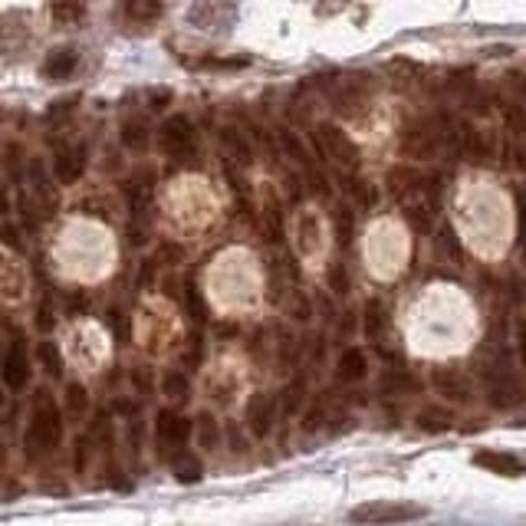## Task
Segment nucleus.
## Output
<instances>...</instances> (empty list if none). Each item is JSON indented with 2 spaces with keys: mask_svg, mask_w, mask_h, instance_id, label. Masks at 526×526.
I'll return each mask as SVG.
<instances>
[{
  "mask_svg": "<svg viewBox=\"0 0 526 526\" xmlns=\"http://www.w3.org/2000/svg\"><path fill=\"white\" fill-rule=\"evenodd\" d=\"M76 66V53L73 50H53V56L46 60V66H44V76H66L69 69Z\"/></svg>",
  "mask_w": 526,
  "mask_h": 526,
  "instance_id": "17",
  "label": "nucleus"
},
{
  "mask_svg": "<svg viewBox=\"0 0 526 526\" xmlns=\"http://www.w3.org/2000/svg\"><path fill=\"white\" fill-rule=\"evenodd\" d=\"M329 290L336 296L349 293V273H345L342 263H332V267H329Z\"/></svg>",
  "mask_w": 526,
  "mask_h": 526,
  "instance_id": "20",
  "label": "nucleus"
},
{
  "mask_svg": "<svg viewBox=\"0 0 526 526\" xmlns=\"http://www.w3.org/2000/svg\"><path fill=\"white\" fill-rule=\"evenodd\" d=\"M313 142L320 148V155L336 164L339 172H355V168H359V158H362L359 148H355L352 138L345 135L339 125H332V122H320L316 132H313Z\"/></svg>",
  "mask_w": 526,
  "mask_h": 526,
  "instance_id": "3",
  "label": "nucleus"
},
{
  "mask_svg": "<svg viewBox=\"0 0 526 526\" xmlns=\"http://www.w3.org/2000/svg\"><path fill=\"white\" fill-rule=\"evenodd\" d=\"M402 217H405V224L412 227L414 233H432L434 231V217H438V211H432V207L424 204H408L402 207Z\"/></svg>",
  "mask_w": 526,
  "mask_h": 526,
  "instance_id": "15",
  "label": "nucleus"
},
{
  "mask_svg": "<svg viewBox=\"0 0 526 526\" xmlns=\"http://www.w3.org/2000/svg\"><path fill=\"white\" fill-rule=\"evenodd\" d=\"M164 395L168 398H184L188 395V382H184L182 372H168V375H164Z\"/></svg>",
  "mask_w": 526,
  "mask_h": 526,
  "instance_id": "21",
  "label": "nucleus"
},
{
  "mask_svg": "<svg viewBox=\"0 0 526 526\" xmlns=\"http://www.w3.org/2000/svg\"><path fill=\"white\" fill-rule=\"evenodd\" d=\"M303 392H306V382H303V379H296V382H290V385H286V392L280 395V402H283V414H293L296 408H300Z\"/></svg>",
  "mask_w": 526,
  "mask_h": 526,
  "instance_id": "18",
  "label": "nucleus"
},
{
  "mask_svg": "<svg viewBox=\"0 0 526 526\" xmlns=\"http://www.w3.org/2000/svg\"><path fill=\"white\" fill-rule=\"evenodd\" d=\"M158 432H162L164 441H178V444H182V441L188 438V432H191V422H184V418H178V414H162Z\"/></svg>",
  "mask_w": 526,
  "mask_h": 526,
  "instance_id": "16",
  "label": "nucleus"
},
{
  "mask_svg": "<svg viewBox=\"0 0 526 526\" xmlns=\"http://www.w3.org/2000/svg\"><path fill=\"white\" fill-rule=\"evenodd\" d=\"M441 243H444V251L451 253V257H464V247H461L458 243V233L451 231V227H444V231H441Z\"/></svg>",
  "mask_w": 526,
  "mask_h": 526,
  "instance_id": "22",
  "label": "nucleus"
},
{
  "mask_svg": "<svg viewBox=\"0 0 526 526\" xmlns=\"http://www.w3.org/2000/svg\"><path fill=\"white\" fill-rule=\"evenodd\" d=\"M385 191H389V198L398 201L402 207L422 204L424 201V174L408 168V164H398V168H392L389 172V178H385Z\"/></svg>",
  "mask_w": 526,
  "mask_h": 526,
  "instance_id": "4",
  "label": "nucleus"
},
{
  "mask_svg": "<svg viewBox=\"0 0 526 526\" xmlns=\"http://www.w3.org/2000/svg\"><path fill=\"white\" fill-rule=\"evenodd\" d=\"M414 424H418L424 434H448L451 428H454V414H451L448 408L428 405V408H422V412H418Z\"/></svg>",
  "mask_w": 526,
  "mask_h": 526,
  "instance_id": "12",
  "label": "nucleus"
},
{
  "mask_svg": "<svg viewBox=\"0 0 526 526\" xmlns=\"http://www.w3.org/2000/svg\"><path fill=\"white\" fill-rule=\"evenodd\" d=\"M329 414H326V402H313L310 412H306V418H303V432H320L323 422H326Z\"/></svg>",
  "mask_w": 526,
  "mask_h": 526,
  "instance_id": "19",
  "label": "nucleus"
},
{
  "mask_svg": "<svg viewBox=\"0 0 526 526\" xmlns=\"http://www.w3.org/2000/svg\"><path fill=\"white\" fill-rule=\"evenodd\" d=\"M329 217H332V233H336V241L342 243V247H349L355 237V211L349 204H336Z\"/></svg>",
  "mask_w": 526,
  "mask_h": 526,
  "instance_id": "14",
  "label": "nucleus"
},
{
  "mask_svg": "<svg viewBox=\"0 0 526 526\" xmlns=\"http://www.w3.org/2000/svg\"><path fill=\"white\" fill-rule=\"evenodd\" d=\"M389 329V310H385V300H379V296H372L369 303H365V313H362V332L369 342L379 345L382 332Z\"/></svg>",
  "mask_w": 526,
  "mask_h": 526,
  "instance_id": "11",
  "label": "nucleus"
},
{
  "mask_svg": "<svg viewBox=\"0 0 526 526\" xmlns=\"http://www.w3.org/2000/svg\"><path fill=\"white\" fill-rule=\"evenodd\" d=\"M474 464L491 471V474H501V477H523L526 474V464L517 458V454H507V451H477L474 454Z\"/></svg>",
  "mask_w": 526,
  "mask_h": 526,
  "instance_id": "6",
  "label": "nucleus"
},
{
  "mask_svg": "<svg viewBox=\"0 0 526 526\" xmlns=\"http://www.w3.org/2000/svg\"><path fill=\"white\" fill-rule=\"evenodd\" d=\"M432 385L438 389V395H444L448 402H464V405H471V382H467V375L461 369H454V365H438V369H432Z\"/></svg>",
  "mask_w": 526,
  "mask_h": 526,
  "instance_id": "5",
  "label": "nucleus"
},
{
  "mask_svg": "<svg viewBox=\"0 0 526 526\" xmlns=\"http://www.w3.org/2000/svg\"><path fill=\"white\" fill-rule=\"evenodd\" d=\"M339 182H342V191L359 204V211H372L375 201H379V191L375 184H369L365 178H359L355 172H339Z\"/></svg>",
  "mask_w": 526,
  "mask_h": 526,
  "instance_id": "10",
  "label": "nucleus"
},
{
  "mask_svg": "<svg viewBox=\"0 0 526 526\" xmlns=\"http://www.w3.org/2000/svg\"><path fill=\"white\" fill-rule=\"evenodd\" d=\"M451 132H454V115L451 113H432L422 115V119H412L402 129L398 152L405 158H414V162H432V158L448 152Z\"/></svg>",
  "mask_w": 526,
  "mask_h": 526,
  "instance_id": "1",
  "label": "nucleus"
},
{
  "mask_svg": "<svg viewBox=\"0 0 526 526\" xmlns=\"http://www.w3.org/2000/svg\"><path fill=\"white\" fill-rule=\"evenodd\" d=\"M510 158H513V164H517L520 172H526V142H523V138H520L517 145L510 148Z\"/></svg>",
  "mask_w": 526,
  "mask_h": 526,
  "instance_id": "24",
  "label": "nucleus"
},
{
  "mask_svg": "<svg viewBox=\"0 0 526 526\" xmlns=\"http://www.w3.org/2000/svg\"><path fill=\"white\" fill-rule=\"evenodd\" d=\"M247 418H251V432L257 434V438L270 434V428H273V418H276V398H270V395L267 398H253Z\"/></svg>",
  "mask_w": 526,
  "mask_h": 526,
  "instance_id": "13",
  "label": "nucleus"
},
{
  "mask_svg": "<svg viewBox=\"0 0 526 526\" xmlns=\"http://www.w3.org/2000/svg\"><path fill=\"white\" fill-rule=\"evenodd\" d=\"M517 349H520V362H523V369H526V323L517 326Z\"/></svg>",
  "mask_w": 526,
  "mask_h": 526,
  "instance_id": "25",
  "label": "nucleus"
},
{
  "mask_svg": "<svg viewBox=\"0 0 526 526\" xmlns=\"http://www.w3.org/2000/svg\"><path fill=\"white\" fill-rule=\"evenodd\" d=\"M369 375V355L359 349V345H349L336 362V379L342 385H352V382H362Z\"/></svg>",
  "mask_w": 526,
  "mask_h": 526,
  "instance_id": "8",
  "label": "nucleus"
},
{
  "mask_svg": "<svg viewBox=\"0 0 526 526\" xmlns=\"http://www.w3.org/2000/svg\"><path fill=\"white\" fill-rule=\"evenodd\" d=\"M379 392L389 398H408L414 392H422V379L408 369H385L379 379Z\"/></svg>",
  "mask_w": 526,
  "mask_h": 526,
  "instance_id": "7",
  "label": "nucleus"
},
{
  "mask_svg": "<svg viewBox=\"0 0 526 526\" xmlns=\"http://www.w3.org/2000/svg\"><path fill=\"white\" fill-rule=\"evenodd\" d=\"M191 138H194V129H191V122L182 119V115H174V119L164 122L162 129V145L172 152V155H182L191 148Z\"/></svg>",
  "mask_w": 526,
  "mask_h": 526,
  "instance_id": "9",
  "label": "nucleus"
},
{
  "mask_svg": "<svg viewBox=\"0 0 526 526\" xmlns=\"http://www.w3.org/2000/svg\"><path fill=\"white\" fill-rule=\"evenodd\" d=\"M424 517H428V507L412 501H369L362 507L349 510V520L362 526H398Z\"/></svg>",
  "mask_w": 526,
  "mask_h": 526,
  "instance_id": "2",
  "label": "nucleus"
},
{
  "mask_svg": "<svg viewBox=\"0 0 526 526\" xmlns=\"http://www.w3.org/2000/svg\"><path fill=\"white\" fill-rule=\"evenodd\" d=\"M517 207H520V233H517V243H520V251L526 253V198H523V194H517Z\"/></svg>",
  "mask_w": 526,
  "mask_h": 526,
  "instance_id": "23",
  "label": "nucleus"
}]
</instances>
